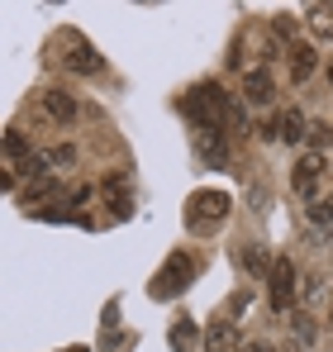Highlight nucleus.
<instances>
[{"instance_id":"dca6fc26","label":"nucleus","mask_w":333,"mask_h":352,"mask_svg":"<svg viewBox=\"0 0 333 352\" xmlns=\"http://www.w3.org/2000/svg\"><path fill=\"white\" fill-rule=\"evenodd\" d=\"M305 143H310V153H324L333 143V129L324 124V119H310V133H305Z\"/></svg>"},{"instance_id":"2eb2a0df","label":"nucleus","mask_w":333,"mask_h":352,"mask_svg":"<svg viewBox=\"0 0 333 352\" xmlns=\"http://www.w3.org/2000/svg\"><path fill=\"white\" fill-rule=\"evenodd\" d=\"M305 19H310V29H314L319 38H333V5H310Z\"/></svg>"},{"instance_id":"0eeeda50","label":"nucleus","mask_w":333,"mask_h":352,"mask_svg":"<svg viewBox=\"0 0 333 352\" xmlns=\"http://www.w3.org/2000/svg\"><path fill=\"white\" fill-rule=\"evenodd\" d=\"M62 62H67L72 72H81V76H100V72H105V58H100L81 34H72V38H67V58H62Z\"/></svg>"},{"instance_id":"a211bd4d","label":"nucleus","mask_w":333,"mask_h":352,"mask_svg":"<svg viewBox=\"0 0 333 352\" xmlns=\"http://www.w3.org/2000/svg\"><path fill=\"white\" fill-rule=\"evenodd\" d=\"M224 124H228L233 133H253V129H248V115H243V100H238V96H228V105H224Z\"/></svg>"},{"instance_id":"9d476101","label":"nucleus","mask_w":333,"mask_h":352,"mask_svg":"<svg viewBox=\"0 0 333 352\" xmlns=\"http://www.w3.org/2000/svg\"><path fill=\"white\" fill-rule=\"evenodd\" d=\"M39 100H43V115L53 124H72L76 119V96H67V91H43Z\"/></svg>"},{"instance_id":"20e7f679","label":"nucleus","mask_w":333,"mask_h":352,"mask_svg":"<svg viewBox=\"0 0 333 352\" xmlns=\"http://www.w3.org/2000/svg\"><path fill=\"white\" fill-rule=\"evenodd\" d=\"M267 295H272V309H281V314L295 305L300 286H295V262H290V257H277V267H272V276H267Z\"/></svg>"},{"instance_id":"aec40b11","label":"nucleus","mask_w":333,"mask_h":352,"mask_svg":"<svg viewBox=\"0 0 333 352\" xmlns=\"http://www.w3.org/2000/svg\"><path fill=\"white\" fill-rule=\"evenodd\" d=\"M43 162H48V167H72V162H76V148H72V143H57V148L43 153Z\"/></svg>"},{"instance_id":"9b49d317","label":"nucleus","mask_w":333,"mask_h":352,"mask_svg":"<svg viewBox=\"0 0 333 352\" xmlns=\"http://www.w3.org/2000/svg\"><path fill=\"white\" fill-rule=\"evenodd\" d=\"M238 262H243V272H248V276H257V281H262V276H272V267H277V257H267L257 243H243V248H238Z\"/></svg>"},{"instance_id":"f8f14e48","label":"nucleus","mask_w":333,"mask_h":352,"mask_svg":"<svg viewBox=\"0 0 333 352\" xmlns=\"http://www.w3.org/2000/svg\"><path fill=\"white\" fill-rule=\"evenodd\" d=\"M314 67H319V53H314L310 43H290V76H295V81H310Z\"/></svg>"},{"instance_id":"423d86ee","label":"nucleus","mask_w":333,"mask_h":352,"mask_svg":"<svg viewBox=\"0 0 333 352\" xmlns=\"http://www.w3.org/2000/svg\"><path fill=\"white\" fill-rule=\"evenodd\" d=\"M195 157H200L205 167L224 172V167H228V157H233L228 133H224V129H195Z\"/></svg>"},{"instance_id":"f257e3e1","label":"nucleus","mask_w":333,"mask_h":352,"mask_svg":"<svg viewBox=\"0 0 333 352\" xmlns=\"http://www.w3.org/2000/svg\"><path fill=\"white\" fill-rule=\"evenodd\" d=\"M224 105H228V91H224L219 81H200L181 100V110H186V119L195 129H224Z\"/></svg>"},{"instance_id":"ddd939ff","label":"nucleus","mask_w":333,"mask_h":352,"mask_svg":"<svg viewBox=\"0 0 333 352\" xmlns=\"http://www.w3.org/2000/svg\"><path fill=\"white\" fill-rule=\"evenodd\" d=\"M29 157H34V148H29V138H24L19 129H10V133H5V162H10V172H19V167H24Z\"/></svg>"},{"instance_id":"6ab92c4d","label":"nucleus","mask_w":333,"mask_h":352,"mask_svg":"<svg viewBox=\"0 0 333 352\" xmlns=\"http://www.w3.org/2000/svg\"><path fill=\"white\" fill-rule=\"evenodd\" d=\"M310 219H314V224H333V186L324 190V195L310 200Z\"/></svg>"},{"instance_id":"4be33fe9","label":"nucleus","mask_w":333,"mask_h":352,"mask_svg":"<svg viewBox=\"0 0 333 352\" xmlns=\"http://www.w3.org/2000/svg\"><path fill=\"white\" fill-rule=\"evenodd\" d=\"M243 352H277V348H272V343H248Z\"/></svg>"},{"instance_id":"f3484780","label":"nucleus","mask_w":333,"mask_h":352,"mask_svg":"<svg viewBox=\"0 0 333 352\" xmlns=\"http://www.w3.org/2000/svg\"><path fill=\"white\" fill-rule=\"evenodd\" d=\"M171 352H186L191 343H195V329H191V319H171Z\"/></svg>"},{"instance_id":"5701e85b","label":"nucleus","mask_w":333,"mask_h":352,"mask_svg":"<svg viewBox=\"0 0 333 352\" xmlns=\"http://www.w3.org/2000/svg\"><path fill=\"white\" fill-rule=\"evenodd\" d=\"M67 352H86V348H67Z\"/></svg>"},{"instance_id":"7ed1b4c3","label":"nucleus","mask_w":333,"mask_h":352,"mask_svg":"<svg viewBox=\"0 0 333 352\" xmlns=\"http://www.w3.org/2000/svg\"><path fill=\"white\" fill-rule=\"evenodd\" d=\"M191 276H195V262H191L186 252H171V257L162 262V272L148 281V291H153V300H176Z\"/></svg>"},{"instance_id":"6e6552de","label":"nucleus","mask_w":333,"mask_h":352,"mask_svg":"<svg viewBox=\"0 0 333 352\" xmlns=\"http://www.w3.org/2000/svg\"><path fill=\"white\" fill-rule=\"evenodd\" d=\"M243 100H248V105H272V100H277V81H272L267 67H257V72L243 76Z\"/></svg>"},{"instance_id":"412c9836","label":"nucleus","mask_w":333,"mask_h":352,"mask_svg":"<svg viewBox=\"0 0 333 352\" xmlns=\"http://www.w3.org/2000/svg\"><path fill=\"white\" fill-rule=\"evenodd\" d=\"M290 329H295V343H314V338H319V329H314V319H310V314H295V319H290Z\"/></svg>"},{"instance_id":"1a4fd4ad","label":"nucleus","mask_w":333,"mask_h":352,"mask_svg":"<svg viewBox=\"0 0 333 352\" xmlns=\"http://www.w3.org/2000/svg\"><path fill=\"white\" fill-rule=\"evenodd\" d=\"M248 343L238 338V324L233 319H219V324H210L205 329V352H243Z\"/></svg>"},{"instance_id":"39448f33","label":"nucleus","mask_w":333,"mask_h":352,"mask_svg":"<svg viewBox=\"0 0 333 352\" xmlns=\"http://www.w3.org/2000/svg\"><path fill=\"white\" fill-rule=\"evenodd\" d=\"M324 172H329L324 153H300V157H295V167H290V186H295L305 200H314V190H319Z\"/></svg>"},{"instance_id":"4468645a","label":"nucleus","mask_w":333,"mask_h":352,"mask_svg":"<svg viewBox=\"0 0 333 352\" xmlns=\"http://www.w3.org/2000/svg\"><path fill=\"white\" fill-rule=\"evenodd\" d=\"M277 124H281V138H286V143H300V138L310 133V119L300 115V110H281Z\"/></svg>"},{"instance_id":"f03ea898","label":"nucleus","mask_w":333,"mask_h":352,"mask_svg":"<svg viewBox=\"0 0 333 352\" xmlns=\"http://www.w3.org/2000/svg\"><path fill=\"white\" fill-rule=\"evenodd\" d=\"M228 210H233V200L224 190H195L186 200V229L191 234H215L224 219H228Z\"/></svg>"},{"instance_id":"b1692460","label":"nucleus","mask_w":333,"mask_h":352,"mask_svg":"<svg viewBox=\"0 0 333 352\" xmlns=\"http://www.w3.org/2000/svg\"><path fill=\"white\" fill-rule=\"evenodd\" d=\"M329 86H333V67H329Z\"/></svg>"}]
</instances>
